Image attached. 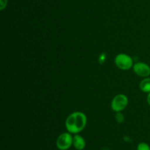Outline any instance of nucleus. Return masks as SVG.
Returning a JSON list of instances; mask_svg holds the SVG:
<instances>
[{"label":"nucleus","mask_w":150,"mask_h":150,"mask_svg":"<svg viewBox=\"0 0 150 150\" xmlns=\"http://www.w3.org/2000/svg\"><path fill=\"white\" fill-rule=\"evenodd\" d=\"M137 150H150V146L148 144L145 142H142L138 144Z\"/></svg>","instance_id":"nucleus-8"},{"label":"nucleus","mask_w":150,"mask_h":150,"mask_svg":"<svg viewBox=\"0 0 150 150\" xmlns=\"http://www.w3.org/2000/svg\"><path fill=\"white\" fill-rule=\"evenodd\" d=\"M73 136L70 133H63L57 138L56 145L60 150H67L73 145Z\"/></svg>","instance_id":"nucleus-3"},{"label":"nucleus","mask_w":150,"mask_h":150,"mask_svg":"<svg viewBox=\"0 0 150 150\" xmlns=\"http://www.w3.org/2000/svg\"><path fill=\"white\" fill-rule=\"evenodd\" d=\"M114 62L117 67L120 70H127L133 67V60L129 55L125 54H120L116 56Z\"/></svg>","instance_id":"nucleus-2"},{"label":"nucleus","mask_w":150,"mask_h":150,"mask_svg":"<svg viewBox=\"0 0 150 150\" xmlns=\"http://www.w3.org/2000/svg\"><path fill=\"white\" fill-rule=\"evenodd\" d=\"M105 60H106V54H105V53H102V54L99 56L98 62H99L100 64H103V63L105 62Z\"/></svg>","instance_id":"nucleus-9"},{"label":"nucleus","mask_w":150,"mask_h":150,"mask_svg":"<svg viewBox=\"0 0 150 150\" xmlns=\"http://www.w3.org/2000/svg\"><path fill=\"white\" fill-rule=\"evenodd\" d=\"M116 120L118 122L121 123L124 121V117H123L122 114H121V112H117V115H116Z\"/></svg>","instance_id":"nucleus-10"},{"label":"nucleus","mask_w":150,"mask_h":150,"mask_svg":"<svg viewBox=\"0 0 150 150\" xmlns=\"http://www.w3.org/2000/svg\"><path fill=\"white\" fill-rule=\"evenodd\" d=\"M139 87L142 92L146 93L150 92V78L146 77L144 79L139 83Z\"/></svg>","instance_id":"nucleus-7"},{"label":"nucleus","mask_w":150,"mask_h":150,"mask_svg":"<svg viewBox=\"0 0 150 150\" xmlns=\"http://www.w3.org/2000/svg\"><path fill=\"white\" fill-rule=\"evenodd\" d=\"M73 146L77 150H83L86 146V142L81 136L75 134L73 139Z\"/></svg>","instance_id":"nucleus-6"},{"label":"nucleus","mask_w":150,"mask_h":150,"mask_svg":"<svg viewBox=\"0 0 150 150\" xmlns=\"http://www.w3.org/2000/svg\"><path fill=\"white\" fill-rule=\"evenodd\" d=\"M146 100H147L148 104H149V105L150 106V92H149V93H148L147 98H146Z\"/></svg>","instance_id":"nucleus-12"},{"label":"nucleus","mask_w":150,"mask_h":150,"mask_svg":"<svg viewBox=\"0 0 150 150\" xmlns=\"http://www.w3.org/2000/svg\"><path fill=\"white\" fill-rule=\"evenodd\" d=\"M133 70L137 76L146 78L150 76V67L144 62H137L133 66Z\"/></svg>","instance_id":"nucleus-5"},{"label":"nucleus","mask_w":150,"mask_h":150,"mask_svg":"<svg viewBox=\"0 0 150 150\" xmlns=\"http://www.w3.org/2000/svg\"><path fill=\"white\" fill-rule=\"evenodd\" d=\"M104 150H107V149H104Z\"/></svg>","instance_id":"nucleus-13"},{"label":"nucleus","mask_w":150,"mask_h":150,"mask_svg":"<svg viewBox=\"0 0 150 150\" xmlns=\"http://www.w3.org/2000/svg\"><path fill=\"white\" fill-rule=\"evenodd\" d=\"M87 122V118L85 114L81 111L72 113L67 117L65 126L67 131L70 133L77 134L85 128Z\"/></svg>","instance_id":"nucleus-1"},{"label":"nucleus","mask_w":150,"mask_h":150,"mask_svg":"<svg viewBox=\"0 0 150 150\" xmlns=\"http://www.w3.org/2000/svg\"><path fill=\"white\" fill-rule=\"evenodd\" d=\"M128 104V98L125 95L120 94L114 98L111 102V108L115 112H121L127 107Z\"/></svg>","instance_id":"nucleus-4"},{"label":"nucleus","mask_w":150,"mask_h":150,"mask_svg":"<svg viewBox=\"0 0 150 150\" xmlns=\"http://www.w3.org/2000/svg\"><path fill=\"white\" fill-rule=\"evenodd\" d=\"M7 4V0H0V10H3Z\"/></svg>","instance_id":"nucleus-11"}]
</instances>
